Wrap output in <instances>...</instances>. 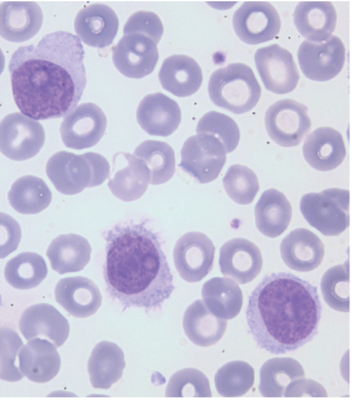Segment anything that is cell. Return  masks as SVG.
Returning <instances> with one entry per match:
<instances>
[{
    "label": "cell",
    "mask_w": 352,
    "mask_h": 400,
    "mask_svg": "<svg viewBox=\"0 0 352 400\" xmlns=\"http://www.w3.org/2000/svg\"><path fill=\"white\" fill-rule=\"evenodd\" d=\"M157 44L141 33L124 34L112 48L113 64L126 77L143 78L154 70L159 59Z\"/></svg>",
    "instance_id": "8fae6325"
},
{
    "label": "cell",
    "mask_w": 352,
    "mask_h": 400,
    "mask_svg": "<svg viewBox=\"0 0 352 400\" xmlns=\"http://www.w3.org/2000/svg\"><path fill=\"white\" fill-rule=\"evenodd\" d=\"M47 271V264L40 254L23 252L8 261L4 276L14 288L27 290L39 285L46 277Z\"/></svg>",
    "instance_id": "e575fe53"
},
{
    "label": "cell",
    "mask_w": 352,
    "mask_h": 400,
    "mask_svg": "<svg viewBox=\"0 0 352 400\" xmlns=\"http://www.w3.org/2000/svg\"><path fill=\"white\" fill-rule=\"evenodd\" d=\"M223 184L228 196L240 204H250L259 189L254 171L239 164L229 167L223 178Z\"/></svg>",
    "instance_id": "f35d334b"
},
{
    "label": "cell",
    "mask_w": 352,
    "mask_h": 400,
    "mask_svg": "<svg viewBox=\"0 0 352 400\" xmlns=\"http://www.w3.org/2000/svg\"><path fill=\"white\" fill-rule=\"evenodd\" d=\"M254 61L265 87L275 94L293 91L300 76L292 53L274 43L258 49Z\"/></svg>",
    "instance_id": "4fadbf2b"
},
{
    "label": "cell",
    "mask_w": 352,
    "mask_h": 400,
    "mask_svg": "<svg viewBox=\"0 0 352 400\" xmlns=\"http://www.w3.org/2000/svg\"><path fill=\"white\" fill-rule=\"evenodd\" d=\"M322 310L316 286L280 272L265 276L255 287L245 315L257 346L280 355L296 350L315 337Z\"/></svg>",
    "instance_id": "3957f363"
},
{
    "label": "cell",
    "mask_w": 352,
    "mask_h": 400,
    "mask_svg": "<svg viewBox=\"0 0 352 400\" xmlns=\"http://www.w3.org/2000/svg\"><path fill=\"white\" fill-rule=\"evenodd\" d=\"M103 275L107 291L123 310L160 308L175 289L160 238L146 221L117 224L106 231Z\"/></svg>",
    "instance_id": "7a4b0ae2"
},
{
    "label": "cell",
    "mask_w": 352,
    "mask_h": 400,
    "mask_svg": "<svg viewBox=\"0 0 352 400\" xmlns=\"http://www.w3.org/2000/svg\"><path fill=\"white\" fill-rule=\"evenodd\" d=\"M294 21L298 32L307 40L322 41L334 31L337 13L330 1H301L295 8Z\"/></svg>",
    "instance_id": "484cf974"
},
{
    "label": "cell",
    "mask_w": 352,
    "mask_h": 400,
    "mask_svg": "<svg viewBox=\"0 0 352 400\" xmlns=\"http://www.w3.org/2000/svg\"><path fill=\"white\" fill-rule=\"evenodd\" d=\"M256 225L264 235L276 238L288 227L292 208L286 196L272 188L263 192L254 208Z\"/></svg>",
    "instance_id": "83f0119b"
},
{
    "label": "cell",
    "mask_w": 352,
    "mask_h": 400,
    "mask_svg": "<svg viewBox=\"0 0 352 400\" xmlns=\"http://www.w3.org/2000/svg\"><path fill=\"white\" fill-rule=\"evenodd\" d=\"M215 247L204 233L190 231L184 234L173 249L175 268L181 277L192 283L201 281L212 270Z\"/></svg>",
    "instance_id": "5bb4252c"
},
{
    "label": "cell",
    "mask_w": 352,
    "mask_h": 400,
    "mask_svg": "<svg viewBox=\"0 0 352 400\" xmlns=\"http://www.w3.org/2000/svg\"><path fill=\"white\" fill-rule=\"evenodd\" d=\"M320 288L325 302L331 308L349 312V261L329 269L322 275Z\"/></svg>",
    "instance_id": "74e56055"
},
{
    "label": "cell",
    "mask_w": 352,
    "mask_h": 400,
    "mask_svg": "<svg viewBox=\"0 0 352 400\" xmlns=\"http://www.w3.org/2000/svg\"><path fill=\"white\" fill-rule=\"evenodd\" d=\"M280 252L284 263L291 269L308 272L316 269L324 255V246L312 231L298 228L282 240Z\"/></svg>",
    "instance_id": "7402d4cb"
},
{
    "label": "cell",
    "mask_w": 352,
    "mask_h": 400,
    "mask_svg": "<svg viewBox=\"0 0 352 400\" xmlns=\"http://www.w3.org/2000/svg\"><path fill=\"white\" fill-rule=\"evenodd\" d=\"M302 154L311 167L327 171L341 165L346 151L343 137L338 131L329 127H320L307 137Z\"/></svg>",
    "instance_id": "603a6c76"
},
{
    "label": "cell",
    "mask_w": 352,
    "mask_h": 400,
    "mask_svg": "<svg viewBox=\"0 0 352 400\" xmlns=\"http://www.w3.org/2000/svg\"><path fill=\"white\" fill-rule=\"evenodd\" d=\"M91 246L75 233L60 235L47 247L46 255L52 269L63 275L82 271L90 260Z\"/></svg>",
    "instance_id": "4316f807"
},
{
    "label": "cell",
    "mask_w": 352,
    "mask_h": 400,
    "mask_svg": "<svg viewBox=\"0 0 352 400\" xmlns=\"http://www.w3.org/2000/svg\"><path fill=\"white\" fill-rule=\"evenodd\" d=\"M178 166L201 184L215 180L226 162V151L214 136L197 134L189 137L181 149Z\"/></svg>",
    "instance_id": "52a82bcc"
},
{
    "label": "cell",
    "mask_w": 352,
    "mask_h": 400,
    "mask_svg": "<svg viewBox=\"0 0 352 400\" xmlns=\"http://www.w3.org/2000/svg\"><path fill=\"white\" fill-rule=\"evenodd\" d=\"M23 341L13 329L0 324V379L15 382L23 377L19 368L18 355Z\"/></svg>",
    "instance_id": "b9f144b4"
},
{
    "label": "cell",
    "mask_w": 352,
    "mask_h": 400,
    "mask_svg": "<svg viewBox=\"0 0 352 400\" xmlns=\"http://www.w3.org/2000/svg\"><path fill=\"white\" fill-rule=\"evenodd\" d=\"M208 91L214 105L236 114L254 107L261 94L252 68L241 63L215 70L209 79Z\"/></svg>",
    "instance_id": "5b68a950"
},
{
    "label": "cell",
    "mask_w": 352,
    "mask_h": 400,
    "mask_svg": "<svg viewBox=\"0 0 352 400\" xmlns=\"http://www.w3.org/2000/svg\"><path fill=\"white\" fill-rule=\"evenodd\" d=\"M183 327L193 344L207 347L221 339L226 330L227 321L214 315L202 300L197 299L186 308L183 317Z\"/></svg>",
    "instance_id": "f546056e"
},
{
    "label": "cell",
    "mask_w": 352,
    "mask_h": 400,
    "mask_svg": "<svg viewBox=\"0 0 352 400\" xmlns=\"http://www.w3.org/2000/svg\"><path fill=\"white\" fill-rule=\"evenodd\" d=\"M196 132L216 137L226 153L234 151L240 140V130L236 122L229 116L215 111L205 114L199 119Z\"/></svg>",
    "instance_id": "60d3db41"
},
{
    "label": "cell",
    "mask_w": 352,
    "mask_h": 400,
    "mask_svg": "<svg viewBox=\"0 0 352 400\" xmlns=\"http://www.w3.org/2000/svg\"><path fill=\"white\" fill-rule=\"evenodd\" d=\"M232 23L238 37L256 45L273 39L280 30V16L266 1H245L234 13Z\"/></svg>",
    "instance_id": "7c38bea8"
},
{
    "label": "cell",
    "mask_w": 352,
    "mask_h": 400,
    "mask_svg": "<svg viewBox=\"0 0 352 400\" xmlns=\"http://www.w3.org/2000/svg\"><path fill=\"white\" fill-rule=\"evenodd\" d=\"M119 27L118 16L111 8L94 3L81 9L74 20L77 35L85 44L98 48L110 45Z\"/></svg>",
    "instance_id": "ac0fdd59"
},
{
    "label": "cell",
    "mask_w": 352,
    "mask_h": 400,
    "mask_svg": "<svg viewBox=\"0 0 352 400\" xmlns=\"http://www.w3.org/2000/svg\"><path fill=\"white\" fill-rule=\"evenodd\" d=\"M84 54L79 37L61 30L45 35L36 45L19 47L8 69L22 114L42 120L72 112L87 83Z\"/></svg>",
    "instance_id": "6da1fadb"
},
{
    "label": "cell",
    "mask_w": 352,
    "mask_h": 400,
    "mask_svg": "<svg viewBox=\"0 0 352 400\" xmlns=\"http://www.w3.org/2000/svg\"><path fill=\"white\" fill-rule=\"evenodd\" d=\"M52 198V191L45 182L32 175L19 178L8 193L11 207L22 214L41 212L50 205Z\"/></svg>",
    "instance_id": "d6a6232c"
},
{
    "label": "cell",
    "mask_w": 352,
    "mask_h": 400,
    "mask_svg": "<svg viewBox=\"0 0 352 400\" xmlns=\"http://www.w3.org/2000/svg\"><path fill=\"white\" fill-rule=\"evenodd\" d=\"M45 171L58 191L74 195L86 187L103 183L110 176V165L101 154L87 152L75 154L60 151L47 160Z\"/></svg>",
    "instance_id": "277c9868"
},
{
    "label": "cell",
    "mask_w": 352,
    "mask_h": 400,
    "mask_svg": "<svg viewBox=\"0 0 352 400\" xmlns=\"http://www.w3.org/2000/svg\"><path fill=\"white\" fill-rule=\"evenodd\" d=\"M103 111L92 103H82L63 119L60 133L64 145L74 149H83L96 145L107 127Z\"/></svg>",
    "instance_id": "9a60e30c"
},
{
    "label": "cell",
    "mask_w": 352,
    "mask_h": 400,
    "mask_svg": "<svg viewBox=\"0 0 352 400\" xmlns=\"http://www.w3.org/2000/svg\"><path fill=\"white\" fill-rule=\"evenodd\" d=\"M136 117L146 133L166 137L177 129L182 120V113L175 100L157 92L143 98L138 107Z\"/></svg>",
    "instance_id": "d6986e66"
},
{
    "label": "cell",
    "mask_w": 352,
    "mask_h": 400,
    "mask_svg": "<svg viewBox=\"0 0 352 400\" xmlns=\"http://www.w3.org/2000/svg\"><path fill=\"white\" fill-rule=\"evenodd\" d=\"M164 28L160 17L154 12L140 10L129 17L124 28V34L141 33L152 38L157 43L163 34Z\"/></svg>",
    "instance_id": "7bdbcfd3"
},
{
    "label": "cell",
    "mask_w": 352,
    "mask_h": 400,
    "mask_svg": "<svg viewBox=\"0 0 352 400\" xmlns=\"http://www.w3.org/2000/svg\"><path fill=\"white\" fill-rule=\"evenodd\" d=\"M19 368L28 379L43 383L58 373L60 357L56 347L47 339L35 338L23 346L19 351Z\"/></svg>",
    "instance_id": "cb8c5ba5"
},
{
    "label": "cell",
    "mask_w": 352,
    "mask_h": 400,
    "mask_svg": "<svg viewBox=\"0 0 352 400\" xmlns=\"http://www.w3.org/2000/svg\"><path fill=\"white\" fill-rule=\"evenodd\" d=\"M45 140L42 125L23 114H9L0 123V151L11 160L22 161L35 156Z\"/></svg>",
    "instance_id": "ba28073f"
},
{
    "label": "cell",
    "mask_w": 352,
    "mask_h": 400,
    "mask_svg": "<svg viewBox=\"0 0 352 400\" xmlns=\"http://www.w3.org/2000/svg\"><path fill=\"white\" fill-rule=\"evenodd\" d=\"M201 295L207 308L220 319H233L241 310V289L228 277H215L206 281L202 286Z\"/></svg>",
    "instance_id": "4dcf8cb0"
},
{
    "label": "cell",
    "mask_w": 352,
    "mask_h": 400,
    "mask_svg": "<svg viewBox=\"0 0 352 400\" xmlns=\"http://www.w3.org/2000/svg\"><path fill=\"white\" fill-rule=\"evenodd\" d=\"M167 397H211L209 380L200 370L187 368L174 373L165 391Z\"/></svg>",
    "instance_id": "ab89813d"
},
{
    "label": "cell",
    "mask_w": 352,
    "mask_h": 400,
    "mask_svg": "<svg viewBox=\"0 0 352 400\" xmlns=\"http://www.w3.org/2000/svg\"><path fill=\"white\" fill-rule=\"evenodd\" d=\"M54 295L56 302L75 317L85 318L94 315L102 304V295L98 286L82 276L60 280L56 285Z\"/></svg>",
    "instance_id": "44dd1931"
},
{
    "label": "cell",
    "mask_w": 352,
    "mask_h": 400,
    "mask_svg": "<svg viewBox=\"0 0 352 400\" xmlns=\"http://www.w3.org/2000/svg\"><path fill=\"white\" fill-rule=\"evenodd\" d=\"M19 326L26 340L44 339L56 348L65 343L69 333L67 319L54 306L46 303L26 308L20 317Z\"/></svg>",
    "instance_id": "2e32d148"
},
{
    "label": "cell",
    "mask_w": 352,
    "mask_h": 400,
    "mask_svg": "<svg viewBox=\"0 0 352 400\" xmlns=\"http://www.w3.org/2000/svg\"><path fill=\"white\" fill-rule=\"evenodd\" d=\"M305 376L301 364L291 357H275L261 368L258 390L265 397H282L287 385Z\"/></svg>",
    "instance_id": "836d02e7"
},
{
    "label": "cell",
    "mask_w": 352,
    "mask_h": 400,
    "mask_svg": "<svg viewBox=\"0 0 352 400\" xmlns=\"http://www.w3.org/2000/svg\"><path fill=\"white\" fill-rule=\"evenodd\" d=\"M300 210L305 220L326 236H336L349 225V191L329 188L303 195Z\"/></svg>",
    "instance_id": "8992f818"
},
{
    "label": "cell",
    "mask_w": 352,
    "mask_h": 400,
    "mask_svg": "<svg viewBox=\"0 0 352 400\" xmlns=\"http://www.w3.org/2000/svg\"><path fill=\"white\" fill-rule=\"evenodd\" d=\"M125 365L124 352L116 344L100 341L94 348L87 363L92 386L109 389L121 378Z\"/></svg>",
    "instance_id": "f1b7e54d"
},
{
    "label": "cell",
    "mask_w": 352,
    "mask_h": 400,
    "mask_svg": "<svg viewBox=\"0 0 352 400\" xmlns=\"http://www.w3.org/2000/svg\"><path fill=\"white\" fill-rule=\"evenodd\" d=\"M308 109L302 103L290 98L276 101L266 111L265 125L270 137L283 147L301 143L310 131L311 123Z\"/></svg>",
    "instance_id": "9c48e42d"
},
{
    "label": "cell",
    "mask_w": 352,
    "mask_h": 400,
    "mask_svg": "<svg viewBox=\"0 0 352 400\" xmlns=\"http://www.w3.org/2000/svg\"><path fill=\"white\" fill-rule=\"evenodd\" d=\"M219 264L223 275L245 284L260 273L263 258L260 249L254 243L236 238L227 241L221 247Z\"/></svg>",
    "instance_id": "e0dca14e"
},
{
    "label": "cell",
    "mask_w": 352,
    "mask_h": 400,
    "mask_svg": "<svg viewBox=\"0 0 352 400\" xmlns=\"http://www.w3.org/2000/svg\"><path fill=\"white\" fill-rule=\"evenodd\" d=\"M345 47L341 39L332 35L322 41L305 40L298 50V60L304 75L313 81L332 79L342 70Z\"/></svg>",
    "instance_id": "30bf717a"
},
{
    "label": "cell",
    "mask_w": 352,
    "mask_h": 400,
    "mask_svg": "<svg viewBox=\"0 0 352 400\" xmlns=\"http://www.w3.org/2000/svg\"><path fill=\"white\" fill-rule=\"evenodd\" d=\"M254 383V370L245 361L234 360L221 366L214 376L217 392L223 397H239Z\"/></svg>",
    "instance_id": "8d00e7d4"
},
{
    "label": "cell",
    "mask_w": 352,
    "mask_h": 400,
    "mask_svg": "<svg viewBox=\"0 0 352 400\" xmlns=\"http://www.w3.org/2000/svg\"><path fill=\"white\" fill-rule=\"evenodd\" d=\"M126 165L110 178L108 187L111 193L124 202L135 200L144 193L150 182V173L143 162L133 154L122 152Z\"/></svg>",
    "instance_id": "1f68e13d"
},
{
    "label": "cell",
    "mask_w": 352,
    "mask_h": 400,
    "mask_svg": "<svg viewBox=\"0 0 352 400\" xmlns=\"http://www.w3.org/2000/svg\"><path fill=\"white\" fill-rule=\"evenodd\" d=\"M0 258H3L18 247L21 231L18 222L3 213H0Z\"/></svg>",
    "instance_id": "ee69618b"
},
{
    "label": "cell",
    "mask_w": 352,
    "mask_h": 400,
    "mask_svg": "<svg viewBox=\"0 0 352 400\" xmlns=\"http://www.w3.org/2000/svg\"><path fill=\"white\" fill-rule=\"evenodd\" d=\"M40 6L34 1H4L0 5V35L11 42L33 37L43 23Z\"/></svg>",
    "instance_id": "ffe728a7"
},
{
    "label": "cell",
    "mask_w": 352,
    "mask_h": 400,
    "mask_svg": "<svg viewBox=\"0 0 352 400\" xmlns=\"http://www.w3.org/2000/svg\"><path fill=\"white\" fill-rule=\"evenodd\" d=\"M162 87L179 97L188 96L200 87L202 71L195 59L174 54L164 59L158 74Z\"/></svg>",
    "instance_id": "d4e9b609"
},
{
    "label": "cell",
    "mask_w": 352,
    "mask_h": 400,
    "mask_svg": "<svg viewBox=\"0 0 352 400\" xmlns=\"http://www.w3.org/2000/svg\"><path fill=\"white\" fill-rule=\"evenodd\" d=\"M133 155L140 159L149 170V183L151 185L164 183L175 173V152L165 142L145 140L136 147Z\"/></svg>",
    "instance_id": "d590c367"
},
{
    "label": "cell",
    "mask_w": 352,
    "mask_h": 400,
    "mask_svg": "<svg viewBox=\"0 0 352 400\" xmlns=\"http://www.w3.org/2000/svg\"><path fill=\"white\" fill-rule=\"evenodd\" d=\"M327 392L324 388L312 379L299 378L289 383L286 387L285 397H327Z\"/></svg>",
    "instance_id": "f6af8a7d"
}]
</instances>
